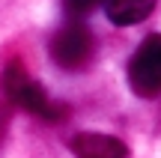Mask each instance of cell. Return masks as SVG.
Returning <instances> with one entry per match:
<instances>
[{
  "instance_id": "obj_1",
  "label": "cell",
  "mask_w": 161,
  "mask_h": 158,
  "mask_svg": "<svg viewBox=\"0 0 161 158\" xmlns=\"http://www.w3.org/2000/svg\"><path fill=\"white\" fill-rule=\"evenodd\" d=\"M0 84H3V93L9 95L12 105H18L21 111L33 113V117L45 119V123H63L66 113H69V107L60 105V101H54L51 95L42 90V84L27 75V69H24L18 60H12V63L3 69Z\"/></svg>"
},
{
  "instance_id": "obj_2",
  "label": "cell",
  "mask_w": 161,
  "mask_h": 158,
  "mask_svg": "<svg viewBox=\"0 0 161 158\" xmlns=\"http://www.w3.org/2000/svg\"><path fill=\"white\" fill-rule=\"evenodd\" d=\"M48 51H51V60L60 69L78 72L92 60V54H96V39H92V33L80 21H69L51 36Z\"/></svg>"
},
{
  "instance_id": "obj_3",
  "label": "cell",
  "mask_w": 161,
  "mask_h": 158,
  "mask_svg": "<svg viewBox=\"0 0 161 158\" xmlns=\"http://www.w3.org/2000/svg\"><path fill=\"white\" fill-rule=\"evenodd\" d=\"M128 84L140 99L161 95V33L140 42L128 63Z\"/></svg>"
},
{
  "instance_id": "obj_4",
  "label": "cell",
  "mask_w": 161,
  "mask_h": 158,
  "mask_svg": "<svg viewBox=\"0 0 161 158\" xmlns=\"http://www.w3.org/2000/svg\"><path fill=\"white\" fill-rule=\"evenodd\" d=\"M69 146L78 158H128V149L119 137L98 134V131H80L72 137Z\"/></svg>"
},
{
  "instance_id": "obj_5",
  "label": "cell",
  "mask_w": 161,
  "mask_h": 158,
  "mask_svg": "<svg viewBox=\"0 0 161 158\" xmlns=\"http://www.w3.org/2000/svg\"><path fill=\"white\" fill-rule=\"evenodd\" d=\"M158 0H104V15L116 27H131L152 15Z\"/></svg>"
},
{
  "instance_id": "obj_6",
  "label": "cell",
  "mask_w": 161,
  "mask_h": 158,
  "mask_svg": "<svg viewBox=\"0 0 161 158\" xmlns=\"http://www.w3.org/2000/svg\"><path fill=\"white\" fill-rule=\"evenodd\" d=\"M98 3H104V0H63L69 15H86V12H92Z\"/></svg>"
},
{
  "instance_id": "obj_7",
  "label": "cell",
  "mask_w": 161,
  "mask_h": 158,
  "mask_svg": "<svg viewBox=\"0 0 161 158\" xmlns=\"http://www.w3.org/2000/svg\"><path fill=\"white\" fill-rule=\"evenodd\" d=\"M6 128H9V107L0 105V146H3V140H6Z\"/></svg>"
}]
</instances>
